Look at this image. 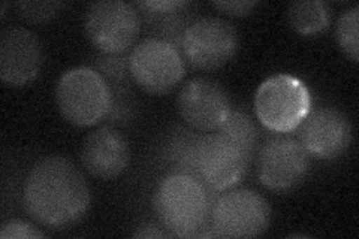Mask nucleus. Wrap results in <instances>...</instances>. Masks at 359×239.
Instances as JSON below:
<instances>
[{
  "label": "nucleus",
  "instance_id": "nucleus-1",
  "mask_svg": "<svg viewBox=\"0 0 359 239\" xmlns=\"http://www.w3.org/2000/svg\"><path fill=\"white\" fill-rule=\"evenodd\" d=\"M22 205L38 224L67 229L86 217L92 193L86 177L69 158L45 156L30 168L25 179Z\"/></svg>",
  "mask_w": 359,
  "mask_h": 239
},
{
  "label": "nucleus",
  "instance_id": "nucleus-2",
  "mask_svg": "<svg viewBox=\"0 0 359 239\" xmlns=\"http://www.w3.org/2000/svg\"><path fill=\"white\" fill-rule=\"evenodd\" d=\"M153 208L171 236L195 238L211 215L208 189L195 177L170 174L157 186Z\"/></svg>",
  "mask_w": 359,
  "mask_h": 239
},
{
  "label": "nucleus",
  "instance_id": "nucleus-3",
  "mask_svg": "<svg viewBox=\"0 0 359 239\" xmlns=\"http://www.w3.org/2000/svg\"><path fill=\"white\" fill-rule=\"evenodd\" d=\"M54 99L62 117L76 128L96 126L112 108L111 88L93 67L66 71L55 84Z\"/></svg>",
  "mask_w": 359,
  "mask_h": 239
},
{
  "label": "nucleus",
  "instance_id": "nucleus-4",
  "mask_svg": "<svg viewBox=\"0 0 359 239\" xmlns=\"http://www.w3.org/2000/svg\"><path fill=\"white\" fill-rule=\"evenodd\" d=\"M255 112L262 126L277 135L299 129L311 111V93L302 79L290 74L266 78L255 95Z\"/></svg>",
  "mask_w": 359,
  "mask_h": 239
},
{
  "label": "nucleus",
  "instance_id": "nucleus-5",
  "mask_svg": "<svg viewBox=\"0 0 359 239\" xmlns=\"http://www.w3.org/2000/svg\"><path fill=\"white\" fill-rule=\"evenodd\" d=\"M141 26L140 11L121 0L90 4L84 15L86 36L104 55H121L135 47Z\"/></svg>",
  "mask_w": 359,
  "mask_h": 239
},
{
  "label": "nucleus",
  "instance_id": "nucleus-6",
  "mask_svg": "<svg viewBox=\"0 0 359 239\" xmlns=\"http://www.w3.org/2000/svg\"><path fill=\"white\" fill-rule=\"evenodd\" d=\"M129 72L132 81L142 92L162 96L182 84L186 62L172 43L154 36L138 42L132 48Z\"/></svg>",
  "mask_w": 359,
  "mask_h": 239
},
{
  "label": "nucleus",
  "instance_id": "nucleus-7",
  "mask_svg": "<svg viewBox=\"0 0 359 239\" xmlns=\"http://www.w3.org/2000/svg\"><path fill=\"white\" fill-rule=\"evenodd\" d=\"M210 217L216 238H257L271 224V207L259 191L235 187L217 198Z\"/></svg>",
  "mask_w": 359,
  "mask_h": 239
},
{
  "label": "nucleus",
  "instance_id": "nucleus-8",
  "mask_svg": "<svg viewBox=\"0 0 359 239\" xmlns=\"http://www.w3.org/2000/svg\"><path fill=\"white\" fill-rule=\"evenodd\" d=\"M259 183L273 193H290L310 174V156L299 139L277 135L264 142L255 157Z\"/></svg>",
  "mask_w": 359,
  "mask_h": 239
},
{
  "label": "nucleus",
  "instance_id": "nucleus-9",
  "mask_svg": "<svg viewBox=\"0 0 359 239\" xmlns=\"http://www.w3.org/2000/svg\"><path fill=\"white\" fill-rule=\"evenodd\" d=\"M184 62L198 71H217L228 64L238 51V32L229 21L202 17L190 21L182 38Z\"/></svg>",
  "mask_w": 359,
  "mask_h": 239
},
{
  "label": "nucleus",
  "instance_id": "nucleus-10",
  "mask_svg": "<svg viewBox=\"0 0 359 239\" xmlns=\"http://www.w3.org/2000/svg\"><path fill=\"white\" fill-rule=\"evenodd\" d=\"M177 108L186 126L201 133L217 132L233 109L228 90L204 76L189 79L182 87Z\"/></svg>",
  "mask_w": 359,
  "mask_h": 239
},
{
  "label": "nucleus",
  "instance_id": "nucleus-11",
  "mask_svg": "<svg viewBox=\"0 0 359 239\" xmlns=\"http://www.w3.org/2000/svg\"><path fill=\"white\" fill-rule=\"evenodd\" d=\"M249 161L240 148L219 132L205 133L198 154L199 179L212 191L240 186L249 172Z\"/></svg>",
  "mask_w": 359,
  "mask_h": 239
},
{
  "label": "nucleus",
  "instance_id": "nucleus-12",
  "mask_svg": "<svg viewBox=\"0 0 359 239\" xmlns=\"http://www.w3.org/2000/svg\"><path fill=\"white\" fill-rule=\"evenodd\" d=\"M299 142L310 158L335 161L352 144V124L344 114L332 107L310 111L301 124Z\"/></svg>",
  "mask_w": 359,
  "mask_h": 239
},
{
  "label": "nucleus",
  "instance_id": "nucleus-13",
  "mask_svg": "<svg viewBox=\"0 0 359 239\" xmlns=\"http://www.w3.org/2000/svg\"><path fill=\"white\" fill-rule=\"evenodd\" d=\"M42 43L25 27H6L0 33V79L11 87L30 84L41 74Z\"/></svg>",
  "mask_w": 359,
  "mask_h": 239
},
{
  "label": "nucleus",
  "instance_id": "nucleus-14",
  "mask_svg": "<svg viewBox=\"0 0 359 239\" xmlns=\"http://www.w3.org/2000/svg\"><path fill=\"white\" fill-rule=\"evenodd\" d=\"M81 165L87 172L102 181L120 177L130 165V146L114 126H102L90 132L81 145Z\"/></svg>",
  "mask_w": 359,
  "mask_h": 239
},
{
  "label": "nucleus",
  "instance_id": "nucleus-15",
  "mask_svg": "<svg viewBox=\"0 0 359 239\" xmlns=\"http://www.w3.org/2000/svg\"><path fill=\"white\" fill-rule=\"evenodd\" d=\"M205 133L189 126H174L168 130L161 146V161L170 174H183L199 179L198 154Z\"/></svg>",
  "mask_w": 359,
  "mask_h": 239
},
{
  "label": "nucleus",
  "instance_id": "nucleus-16",
  "mask_svg": "<svg viewBox=\"0 0 359 239\" xmlns=\"http://www.w3.org/2000/svg\"><path fill=\"white\" fill-rule=\"evenodd\" d=\"M290 27L301 36H316L331 25V9L322 0H297L287 8Z\"/></svg>",
  "mask_w": 359,
  "mask_h": 239
},
{
  "label": "nucleus",
  "instance_id": "nucleus-17",
  "mask_svg": "<svg viewBox=\"0 0 359 239\" xmlns=\"http://www.w3.org/2000/svg\"><path fill=\"white\" fill-rule=\"evenodd\" d=\"M217 132L237 145L250 165L255 162L256 153L259 150V130L249 114L232 109L228 120Z\"/></svg>",
  "mask_w": 359,
  "mask_h": 239
},
{
  "label": "nucleus",
  "instance_id": "nucleus-18",
  "mask_svg": "<svg viewBox=\"0 0 359 239\" xmlns=\"http://www.w3.org/2000/svg\"><path fill=\"white\" fill-rule=\"evenodd\" d=\"M359 6L346 9L337 21L335 38L340 50L349 57L353 63L359 60Z\"/></svg>",
  "mask_w": 359,
  "mask_h": 239
},
{
  "label": "nucleus",
  "instance_id": "nucleus-19",
  "mask_svg": "<svg viewBox=\"0 0 359 239\" xmlns=\"http://www.w3.org/2000/svg\"><path fill=\"white\" fill-rule=\"evenodd\" d=\"M15 11L29 25H43L51 21L63 9V2H17Z\"/></svg>",
  "mask_w": 359,
  "mask_h": 239
},
{
  "label": "nucleus",
  "instance_id": "nucleus-20",
  "mask_svg": "<svg viewBox=\"0 0 359 239\" xmlns=\"http://www.w3.org/2000/svg\"><path fill=\"white\" fill-rule=\"evenodd\" d=\"M133 6L138 8L140 13H145L147 17L163 20L184 13V9L190 6V2H186V0H149V2H135Z\"/></svg>",
  "mask_w": 359,
  "mask_h": 239
},
{
  "label": "nucleus",
  "instance_id": "nucleus-21",
  "mask_svg": "<svg viewBox=\"0 0 359 239\" xmlns=\"http://www.w3.org/2000/svg\"><path fill=\"white\" fill-rule=\"evenodd\" d=\"M45 232H42L39 227L32 224L26 220H6L2 227H0V238L2 239H39L45 238Z\"/></svg>",
  "mask_w": 359,
  "mask_h": 239
},
{
  "label": "nucleus",
  "instance_id": "nucleus-22",
  "mask_svg": "<svg viewBox=\"0 0 359 239\" xmlns=\"http://www.w3.org/2000/svg\"><path fill=\"white\" fill-rule=\"evenodd\" d=\"M211 5L224 15L245 17L253 13L259 2L257 0H222V2H211Z\"/></svg>",
  "mask_w": 359,
  "mask_h": 239
},
{
  "label": "nucleus",
  "instance_id": "nucleus-23",
  "mask_svg": "<svg viewBox=\"0 0 359 239\" xmlns=\"http://www.w3.org/2000/svg\"><path fill=\"white\" fill-rule=\"evenodd\" d=\"M171 233L168 232L161 223L145 221L137 227L133 233V238L138 239H159V238H170Z\"/></svg>",
  "mask_w": 359,
  "mask_h": 239
},
{
  "label": "nucleus",
  "instance_id": "nucleus-24",
  "mask_svg": "<svg viewBox=\"0 0 359 239\" xmlns=\"http://www.w3.org/2000/svg\"><path fill=\"white\" fill-rule=\"evenodd\" d=\"M8 6H9V5H8L6 2H4V4H2V20H4V18H5V15H6V8H8Z\"/></svg>",
  "mask_w": 359,
  "mask_h": 239
}]
</instances>
